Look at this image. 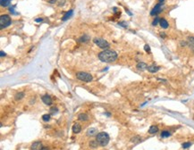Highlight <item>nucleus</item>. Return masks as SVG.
I'll use <instances>...</instances> for the list:
<instances>
[{"label":"nucleus","instance_id":"f3484780","mask_svg":"<svg viewBox=\"0 0 194 150\" xmlns=\"http://www.w3.org/2000/svg\"><path fill=\"white\" fill-rule=\"evenodd\" d=\"M97 132V130L95 129V128H90V129H89L88 130V131H87V135L88 136H94V135H96Z\"/></svg>","mask_w":194,"mask_h":150},{"label":"nucleus","instance_id":"72a5a7b5","mask_svg":"<svg viewBox=\"0 0 194 150\" xmlns=\"http://www.w3.org/2000/svg\"><path fill=\"white\" fill-rule=\"evenodd\" d=\"M50 4H55V3H57V0H48Z\"/></svg>","mask_w":194,"mask_h":150},{"label":"nucleus","instance_id":"7c9ffc66","mask_svg":"<svg viewBox=\"0 0 194 150\" xmlns=\"http://www.w3.org/2000/svg\"><path fill=\"white\" fill-rule=\"evenodd\" d=\"M9 11H10V13H13V14H18L17 13L14 12V6H13V7H10V9H9Z\"/></svg>","mask_w":194,"mask_h":150},{"label":"nucleus","instance_id":"c85d7f7f","mask_svg":"<svg viewBox=\"0 0 194 150\" xmlns=\"http://www.w3.org/2000/svg\"><path fill=\"white\" fill-rule=\"evenodd\" d=\"M144 50H145L147 53H150V52H151V51H150V46H149L148 44H146L145 46H144Z\"/></svg>","mask_w":194,"mask_h":150},{"label":"nucleus","instance_id":"e433bc0d","mask_svg":"<svg viewBox=\"0 0 194 150\" xmlns=\"http://www.w3.org/2000/svg\"><path fill=\"white\" fill-rule=\"evenodd\" d=\"M41 150H48V147H44V146H43V148Z\"/></svg>","mask_w":194,"mask_h":150},{"label":"nucleus","instance_id":"2f4dec72","mask_svg":"<svg viewBox=\"0 0 194 150\" xmlns=\"http://www.w3.org/2000/svg\"><path fill=\"white\" fill-rule=\"evenodd\" d=\"M35 21L36 22H41V21H43V19L42 18H38V19H35Z\"/></svg>","mask_w":194,"mask_h":150},{"label":"nucleus","instance_id":"9b49d317","mask_svg":"<svg viewBox=\"0 0 194 150\" xmlns=\"http://www.w3.org/2000/svg\"><path fill=\"white\" fill-rule=\"evenodd\" d=\"M188 45L191 49V51L194 53V37H190L188 38Z\"/></svg>","mask_w":194,"mask_h":150},{"label":"nucleus","instance_id":"aec40b11","mask_svg":"<svg viewBox=\"0 0 194 150\" xmlns=\"http://www.w3.org/2000/svg\"><path fill=\"white\" fill-rule=\"evenodd\" d=\"M170 136H171V133L168 130H163L161 132V138H168Z\"/></svg>","mask_w":194,"mask_h":150},{"label":"nucleus","instance_id":"a878e982","mask_svg":"<svg viewBox=\"0 0 194 150\" xmlns=\"http://www.w3.org/2000/svg\"><path fill=\"white\" fill-rule=\"evenodd\" d=\"M190 146H191V143H190V142H185V143H183L182 145V148H188V147H190Z\"/></svg>","mask_w":194,"mask_h":150},{"label":"nucleus","instance_id":"9d476101","mask_svg":"<svg viewBox=\"0 0 194 150\" xmlns=\"http://www.w3.org/2000/svg\"><path fill=\"white\" fill-rule=\"evenodd\" d=\"M159 69H160V67H159V66H157V65H150V66L148 67V69L147 70H148L150 73H157Z\"/></svg>","mask_w":194,"mask_h":150},{"label":"nucleus","instance_id":"6ab92c4d","mask_svg":"<svg viewBox=\"0 0 194 150\" xmlns=\"http://www.w3.org/2000/svg\"><path fill=\"white\" fill-rule=\"evenodd\" d=\"M89 39V37L88 35H84V36L81 37L79 39H78V42H87V41Z\"/></svg>","mask_w":194,"mask_h":150},{"label":"nucleus","instance_id":"4be33fe9","mask_svg":"<svg viewBox=\"0 0 194 150\" xmlns=\"http://www.w3.org/2000/svg\"><path fill=\"white\" fill-rule=\"evenodd\" d=\"M23 97H24V93L23 92H19V93H17L15 95V99L16 100H21Z\"/></svg>","mask_w":194,"mask_h":150},{"label":"nucleus","instance_id":"b1692460","mask_svg":"<svg viewBox=\"0 0 194 150\" xmlns=\"http://www.w3.org/2000/svg\"><path fill=\"white\" fill-rule=\"evenodd\" d=\"M57 112H58V109H57V107H52V108H50V114H57Z\"/></svg>","mask_w":194,"mask_h":150},{"label":"nucleus","instance_id":"c756f323","mask_svg":"<svg viewBox=\"0 0 194 150\" xmlns=\"http://www.w3.org/2000/svg\"><path fill=\"white\" fill-rule=\"evenodd\" d=\"M118 25H121L122 27H124V28L127 27V23H126L125 21H121V22H119V23H118Z\"/></svg>","mask_w":194,"mask_h":150},{"label":"nucleus","instance_id":"6e6552de","mask_svg":"<svg viewBox=\"0 0 194 150\" xmlns=\"http://www.w3.org/2000/svg\"><path fill=\"white\" fill-rule=\"evenodd\" d=\"M41 99H42L43 103L46 104V105H48V106H50V105L52 104V99H51V97H49L48 95H45V96H43Z\"/></svg>","mask_w":194,"mask_h":150},{"label":"nucleus","instance_id":"20e7f679","mask_svg":"<svg viewBox=\"0 0 194 150\" xmlns=\"http://www.w3.org/2000/svg\"><path fill=\"white\" fill-rule=\"evenodd\" d=\"M93 42L97 45L98 47L104 49V50H106V49H107L109 47V43L106 40V39H101V38H95V39H93Z\"/></svg>","mask_w":194,"mask_h":150},{"label":"nucleus","instance_id":"bb28decb","mask_svg":"<svg viewBox=\"0 0 194 150\" xmlns=\"http://www.w3.org/2000/svg\"><path fill=\"white\" fill-rule=\"evenodd\" d=\"M159 21H160V19H159L158 17H156V18L154 19L153 21H152V25H153V26H157L158 23L159 22Z\"/></svg>","mask_w":194,"mask_h":150},{"label":"nucleus","instance_id":"4468645a","mask_svg":"<svg viewBox=\"0 0 194 150\" xmlns=\"http://www.w3.org/2000/svg\"><path fill=\"white\" fill-rule=\"evenodd\" d=\"M73 10H69L68 12H66V13H65V14H64V16H63V18H62V20H63V21L68 20L69 18H70V17H71L72 15H73Z\"/></svg>","mask_w":194,"mask_h":150},{"label":"nucleus","instance_id":"39448f33","mask_svg":"<svg viewBox=\"0 0 194 150\" xmlns=\"http://www.w3.org/2000/svg\"><path fill=\"white\" fill-rule=\"evenodd\" d=\"M12 20L9 15L7 14H3L0 17V29H4L8 27L9 25H11Z\"/></svg>","mask_w":194,"mask_h":150},{"label":"nucleus","instance_id":"0eeeda50","mask_svg":"<svg viewBox=\"0 0 194 150\" xmlns=\"http://www.w3.org/2000/svg\"><path fill=\"white\" fill-rule=\"evenodd\" d=\"M43 148V146H42V144H41V142H34L32 145H31V150H41Z\"/></svg>","mask_w":194,"mask_h":150},{"label":"nucleus","instance_id":"412c9836","mask_svg":"<svg viewBox=\"0 0 194 150\" xmlns=\"http://www.w3.org/2000/svg\"><path fill=\"white\" fill-rule=\"evenodd\" d=\"M98 145H99V144L97 143V140H92V141L89 142V146H91L92 148H96Z\"/></svg>","mask_w":194,"mask_h":150},{"label":"nucleus","instance_id":"f257e3e1","mask_svg":"<svg viewBox=\"0 0 194 150\" xmlns=\"http://www.w3.org/2000/svg\"><path fill=\"white\" fill-rule=\"evenodd\" d=\"M98 58L100 61L104 63H112L117 59V53L114 50L106 49L98 54Z\"/></svg>","mask_w":194,"mask_h":150},{"label":"nucleus","instance_id":"393cba45","mask_svg":"<svg viewBox=\"0 0 194 150\" xmlns=\"http://www.w3.org/2000/svg\"><path fill=\"white\" fill-rule=\"evenodd\" d=\"M141 138H140L139 136H137V137H134V138H132V140H131V141H132V142H134V143H138V142L141 141Z\"/></svg>","mask_w":194,"mask_h":150},{"label":"nucleus","instance_id":"a211bd4d","mask_svg":"<svg viewBox=\"0 0 194 150\" xmlns=\"http://www.w3.org/2000/svg\"><path fill=\"white\" fill-rule=\"evenodd\" d=\"M11 2H12V0H0L1 6H3V7H6V6H8Z\"/></svg>","mask_w":194,"mask_h":150},{"label":"nucleus","instance_id":"f704fd0d","mask_svg":"<svg viewBox=\"0 0 194 150\" xmlns=\"http://www.w3.org/2000/svg\"><path fill=\"white\" fill-rule=\"evenodd\" d=\"M160 36H161V38H166V33H164V32H161L160 33Z\"/></svg>","mask_w":194,"mask_h":150},{"label":"nucleus","instance_id":"dca6fc26","mask_svg":"<svg viewBox=\"0 0 194 150\" xmlns=\"http://www.w3.org/2000/svg\"><path fill=\"white\" fill-rule=\"evenodd\" d=\"M158 131V127L156 125H152L149 130V133L150 134H156Z\"/></svg>","mask_w":194,"mask_h":150},{"label":"nucleus","instance_id":"cd10ccee","mask_svg":"<svg viewBox=\"0 0 194 150\" xmlns=\"http://www.w3.org/2000/svg\"><path fill=\"white\" fill-rule=\"evenodd\" d=\"M57 4L59 6H63L65 4V0H57Z\"/></svg>","mask_w":194,"mask_h":150},{"label":"nucleus","instance_id":"473e14b6","mask_svg":"<svg viewBox=\"0 0 194 150\" xmlns=\"http://www.w3.org/2000/svg\"><path fill=\"white\" fill-rule=\"evenodd\" d=\"M5 55H6V54L4 53V51H1V52H0V56H1V57L5 56Z\"/></svg>","mask_w":194,"mask_h":150},{"label":"nucleus","instance_id":"c9c22d12","mask_svg":"<svg viewBox=\"0 0 194 150\" xmlns=\"http://www.w3.org/2000/svg\"><path fill=\"white\" fill-rule=\"evenodd\" d=\"M126 12H127V13H128V14H129V15H132V13L130 12L129 10H127V9H126Z\"/></svg>","mask_w":194,"mask_h":150},{"label":"nucleus","instance_id":"423d86ee","mask_svg":"<svg viewBox=\"0 0 194 150\" xmlns=\"http://www.w3.org/2000/svg\"><path fill=\"white\" fill-rule=\"evenodd\" d=\"M161 6H162V3H159L157 5H155V7L152 9V11L150 12V15H157L158 13L161 12Z\"/></svg>","mask_w":194,"mask_h":150},{"label":"nucleus","instance_id":"2eb2a0df","mask_svg":"<svg viewBox=\"0 0 194 150\" xmlns=\"http://www.w3.org/2000/svg\"><path fill=\"white\" fill-rule=\"evenodd\" d=\"M78 119L80 121H82V122H86V121L89 120V116H88V114H80L78 115Z\"/></svg>","mask_w":194,"mask_h":150},{"label":"nucleus","instance_id":"4c0bfd02","mask_svg":"<svg viewBox=\"0 0 194 150\" xmlns=\"http://www.w3.org/2000/svg\"><path fill=\"white\" fill-rule=\"evenodd\" d=\"M159 2H160V3H163V2H164V0H159Z\"/></svg>","mask_w":194,"mask_h":150},{"label":"nucleus","instance_id":"7ed1b4c3","mask_svg":"<svg viewBox=\"0 0 194 150\" xmlns=\"http://www.w3.org/2000/svg\"><path fill=\"white\" fill-rule=\"evenodd\" d=\"M76 77L78 80H80L81 81H84V82H90L93 79L92 75H90L88 73H85V72H79V73H77Z\"/></svg>","mask_w":194,"mask_h":150},{"label":"nucleus","instance_id":"5701e85b","mask_svg":"<svg viewBox=\"0 0 194 150\" xmlns=\"http://www.w3.org/2000/svg\"><path fill=\"white\" fill-rule=\"evenodd\" d=\"M42 120H43L44 122H48V121H50V114H44V115H42Z\"/></svg>","mask_w":194,"mask_h":150},{"label":"nucleus","instance_id":"f03ea898","mask_svg":"<svg viewBox=\"0 0 194 150\" xmlns=\"http://www.w3.org/2000/svg\"><path fill=\"white\" fill-rule=\"evenodd\" d=\"M109 135L106 132H100V133H98L97 135V138H96V140L101 146H106L108 144V142H109Z\"/></svg>","mask_w":194,"mask_h":150},{"label":"nucleus","instance_id":"ddd939ff","mask_svg":"<svg viewBox=\"0 0 194 150\" xmlns=\"http://www.w3.org/2000/svg\"><path fill=\"white\" fill-rule=\"evenodd\" d=\"M159 24H160V26H161L163 29H167L168 28V26H169L168 22H167V21H166V19H164V18L160 19V21H159Z\"/></svg>","mask_w":194,"mask_h":150},{"label":"nucleus","instance_id":"1a4fd4ad","mask_svg":"<svg viewBox=\"0 0 194 150\" xmlns=\"http://www.w3.org/2000/svg\"><path fill=\"white\" fill-rule=\"evenodd\" d=\"M72 130H73V133H79V132H81V125L79 124V123H74L73 126V128H72Z\"/></svg>","mask_w":194,"mask_h":150},{"label":"nucleus","instance_id":"f8f14e48","mask_svg":"<svg viewBox=\"0 0 194 150\" xmlns=\"http://www.w3.org/2000/svg\"><path fill=\"white\" fill-rule=\"evenodd\" d=\"M148 65L146 64L145 63H143V62H141V63H138L137 64V69L140 70V71H144V70L148 69Z\"/></svg>","mask_w":194,"mask_h":150}]
</instances>
